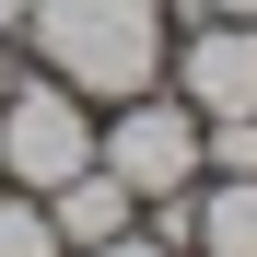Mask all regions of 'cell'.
<instances>
[{
  "label": "cell",
  "mask_w": 257,
  "mask_h": 257,
  "mask_svg": "<svg viewBox=\"0 0 257 257\" xmlns=\"http://www.w3.org/2000/svg\"><path fill=\"white\" fill-rule=\"evenodd\" d=\"M0 257H70V245H59V222H47V199L0 187Z\"/></svg>",
  "instance_id": "cell-7"
},
{
  "label": "cell",
  "mask_w": 257,
  "mask_h": 257,
  "mask_svg": "<svg viewBox=\"0 0 257 257\" xmlns=\"http://www.w3.org/2000/svg\"><path fill=\"white\" fill-rule=\"evenodd\" d=\"M210 12H234V24H257V0H210Z\"/></svg>",
  "instance_id": "cell-11"
},
{
  "label": "cell",
  "mask_w": 257,
  "mask_h": 257,
  "mask_svg": "<svg viewBox=\"0 0 257 257\" xmlns=\"http://www.w3.org/2000/svg\"><path fill=\"white\" fill-rule=\"evenodd\" d=\"M0 187H12V176H0Z\"/></svg>",
  "instance_id": "cell-13"
},
{
  "label": "cell",
  "mask_w": 257,
  "mask_h": 257,
  "mask_svg": "<svg viewBox=\"0 0 257 257\" xmlns=\"http://www.w3.org/2000/svg\"><path fill=\"white\" fill-rule=\"evenodd\" d=\"M199 176H257V117H199Z\"/></svg>",
  "instance_id": "cell-8"
},
{
  "label": "cell",
  "mask_w": 257,
  "mask_h": 257,
  "mask_svg": "<svg viewBox=\"0 0 257 257\" xmlns=\"http://www.w3.org/2000/svg\"><path fill=\"white\" fill-rule=\"evenodd\" d=\"M47 222H59V245L82 257V245H105V234H128V222H141V199H128L105 164H82V176H59V187H47Z\"/></svg>",
  "instance_id": "cell-5"
},
{
  "label": "cell",
  "mask_w": 257,
  "mask_h": 257,
  "mask_svg": "<svg viewBox=\"0 0 257 257\" xmlns=\"http://www.w3.org/2000/svg\"><path fill=\"white\" fill-rule=\"evenodd\" d=\"M24 47L82 105H128V94L164 82V0H35Z\"/></svg>",
  "instance_id": "cell-1"
},
{
  "label": "cell",
  "mask_w": 257,
  "mask_h": 257,
  "mask_svg": "<svg viewBox=\"0 0 257 257\" xmlns=\"http://www.w3.org/2000/svg\"><path fill=\"white\" fill-rule=\"evenodd\" d=\"M82 257H176V245H152L141 222H128V234H105V245H82Z\"/></svg>",
  "instance_id": "cell-9"
},
{
  "label": "cell",
  "mask_w": 257,
  "mask_h": 257,
  "mask_svg": "<svg viewBox=\"0 0 257 257\" xmlns=\"http://www.w3.org/2000/svg\"><path fill=\"white\" fill-rule=\"evenodd\" d=\"M94 164L128 187V199H164V187H199V105L187 94H128V105H105V128H94Z\"/></svg>",
  "instance_id": "cell-3"
},
{
  "label": "cell",
  "mask_w": 257,
  "mask_h": 257,
  "mask_svg": "<svg viewBox=\"0 0 257 257\" xmlns=\"http://www.w3.org/2000/svg\"><path fill=\"white\" fill-rule=\"evenodd\" d=\"M199 257H257V176L199 187Z\"/></svg>",
  "instance_id": "cell-6"
},
{
  "label": "cell",
  "mask_w": 257,
  "mask_h": 257,
  "mask_svg": "<svg viewBox=\"0 0 257 257\" xmlns=\"http://www.w3.org/2000/svg\"><path fill=\"white\" fill-rule=\"evenodd\" d=\"M82 164H94V105H82L59 70H12V94H0V176L24 199H47Z\"/></svg>",
  "instance_id": "cell-2"
},
{
  "label": "cell",
  "mask_w": 257,
  "mask_h": 257,
  "mask_svg": "<svg viewBox=\"0 0 257 257\" xmlns=\"http://www.w3.org/2000/svg\"><path fill=\"white\" fill-rule=\"evenodd\" d=\"M24 24H35V0H0V47H24Z\"/></svg>",
  "instance_id": "cell-10"
},
{
  "label": "cell",
  "mask_w": 257,
  "mask_h": 257,
  "mask_svg": "<svg viewBox=\"0 0 257 257\" xmlns=\"http://www.w3.org/2000/svg\"><path fill=\"white\" fill-rule=\"evenodd\" d=\"M0 94H12V47H0Z\"/></svg>",
  "instance_id": "cell-12"
},
{
  "label": "cell",
  "mask_w": 257,
  "mask_h": 257,
  "mask_svg": "<svg viewBox=\"0 0 257 257\" xmlns=\"http://www.w3.org/2000/svg\"><path fill=\"white\" fill-rule=\"evenodd\" d=\"M164 94H187L199 117H257V24H187V47H164Z\"/></svg>",
  "instance_id": "cell-4"
}]
</instances>
